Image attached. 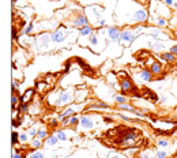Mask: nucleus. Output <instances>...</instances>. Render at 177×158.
I'll return each instance as SVG.
<instances>
[{
  "label": "nucleus",
  "mask_w": 177,
  "mask_h": 158,
  "mask_svg": "<svg viewBox=\"0 0 177 158\" xmlns=\"http://www.w3.org/2000/svg\"><path fill=\"white\" fill-rule=\"evenodd\" d=\"M74 99V97H72V94H71V91H60L59 94V98L56 99V107H60V105H66V104L71 102Z\"/></svg>",
  "instance_id": "f257e3e1"
},
{
  "label": "nucleus",
  "mask_w": 177,
  "mask_h": 158,
  "mask_svg": "<svg viewBox=\"0 0 177 158\" xmlns=\"http://www.w3.org/2000/svg\"><path fill=\"white\" fill-rule=\"evenodd\" d=\"M51 37H52V41L53 42H63L64 40L67 38V33L64 32V30H61V29H57L56 32H53L51 34Z\"/></svg>",
  "instance_id": "f03ea898"
},
{
  "label": "nucleus",
  "mask_w": 177,
  "mask_h": 158,
  "mask_svg": "<svg viewBox=\"0 0 177 158\" xmlns=\"http://www.w3.org/2000/svg\"><path fill=\"white\" fill-rule=\"evenodd\" d=\"M121 140H120V143H126V142H128V140H135V139L138 138V134H136V131H134V130H127V131H124L121 134Z\"/></svg>",
  "instance_id": "7ed1b4c3"
},
{
  "label": "nucleus",
  "mask_w": 177,
  "mask_h": 158,
  "mask_svg": "<svg viewBox=\"0 0 177 158\" xmlns=\"http://www.w3.org/2000/svg\"><path fill=\"white\" fill-rule=\"evenodd\" d=\"M74 26L76 28H85V26H89V19L85 14H78V16L74 19Z\"/></svg>",
  "instance_id": "20e7f679"
},
{
  "label": "nucleus",
  "mask_w": 177,
  "mask_h": 158,
  "mask_svg": "<svg viewBox=\"0 0 177 158\" xmlns=\"http://www.w3.org/2000/svg\"><path fill=\"white\" fill-rule=\"evenodd\" d=\"M108 36H109L110 41H113V42H118V41H120V36H121V33L118 32V28H109V29H108Z\"/></svg>",
  "instance_id": "39448f33"
},
{
  "label": "nucleus",
  "mask_w": 177,
  "mask_h": 158,
  "mask_svg": "<svg viewBox=\"0 0 177 158\" xmlns=\"http://www.w3.org/2000/svg\"><path fill=\"white\" fill-rule=\"evenodd\" d=\"M49 40H52V37H49L48 34H41V36H38V38L35 40L37 41V47H41V48L49 47Z\"/></svg>",
  "instance_id": "423d86ee"
},
{
  "label": "nucleus",
  "mask_w": 177,
  "mask_h": 158,
  "mask_svg": "<svg viewBox=\"0 0 177 158\" xmlns=\"http://www.w3.org/2000/svg\"><path fill=\"white\" fill-rule=\"evenodd\" d=\"M120 87H121V90L124 91V93H128V91L132 90V87H134V85H132V82H131V79L128 78H124L121 79V82H120Z\"/></svg>",
  "instance_id": "0eeeda50"
},
{
  "label": "nucleus",
  "mask_w": 177,
  "mask_h": 158,
  "mask_svg": "<svg viewBox=\"0 0 177 158\" xmlns=\"http://www.w3.org/2000/svg\"><path fill=\"white\" fill-rule=\"evenodd\" d=\"M79 124L82 127H85V128H93V127H94V123H93V120H91L89 116H82Z\"/></svg>",
  "instance_id": "6e6552de"
},
{
  "label": "nucleus",
  "mask_w": 177,
  "mask_h": 158,
  "mask_svg": "<svg viewBox=\"0 0 177 158\" xmlns=\"http://www.w3.org/2000/svg\"><path fill=\"white\" fill-rule=\"evenodd\" d=\"M146 19H147V12L145 10H139V11L135 12L134 20H136V22H145Z\"/></svg>",
  "instance_id": "1a4fd4ad"
},
{
  "label": "nucleus",
  "mask_w": 177,
  "mask_h": 158,
  "mask_svg": "<svg viewBox=\"0 0 177 158\" xmlns=\"http://www.w3.org/2000/svg\"><path fill=\"white\" fill-rule=\"evenodd\" d=\"M34 93H35L34 89H29V91H26V93H25V94L20 97L19 101H20L22 104H28L29 101H30V98H32V95L34 94Z\"/></svg>",
  "instance_id": "9d476101"
},
{
  "label": "nucleus",
  "mask_w": 177,
  "mask_h": 158,
  "mask_svg": "<svg viewBox=\"0 0 177 158\" xmlns=\"http://www.w3.org/2000/svg\"><path fill=\"white\" fill-rule=\"evenodd\" d=\"M140 78L143 80H146V82H150V80H153V72L150 70H147V68H145V70L140 71Z\"/></svg>",
  "instance_id": "9b49d317"
},
{
  "label": "nucleus",
  "mask_w": 177,
  "mask_h": 158,
  "mask_svg": "<svg viewBox=\"0 0 177 158\" xmlns=\"http://www.w3.org/2000/svg\"><path fill=\"white\" fill-rule=\"evenodd\" d=\"M150 71L153 72V75H154V74H155V75L161 74V72H162V66H161V63H158V61H154V63L151 64V67H150Z\"/></svg>",
  "instance_id": "f8f14e48"
},
{
  "label": "nucleus",
  "mask_w": 177,
  "mask_h": 158,
  "mask_svg": "<svg viewBox=\"0 0 177 158\" xmlns=\"http://www.w3.org/2000/svg\"><path fill=\"white\" fill-rule=\"evenodd\" d=\"M161 59L165 60V61H169V63H173L174 60H176V56H174L172 52H165V53L161 55Z\"/></svg>",
  "instance_id": "ddd939ff"
},
{
  "label": "nucleus",
  "mask_w": 177,
  "mask_h": 158,
  "mask_svg": "<svg viewBox=\"0 0 177 158\" xmlns=\"http://www.w3.org/2000/svg\"><path fill=\"white\" fill-rule=\"evenodd\" d=\"M75 113H76V112H75L72 108H67V109H66L64 112H61V113H60L59 120H63L64 117H70V116H74Z\"/></svg>",
  "instance_id": "4468645a"
},
{
  "label": "nucleus",
  "mask_w": 177,
  "mask_h": 158,
  "mask_svg": "<svg viewBox=\"0 0 177 158\" xmlns=\"http://www.w3.org/2000/svg\"><path fill=\"white\" fill-rule=\"evenodd\" d=\"M57 142H59V138H57L56 135H49V136L45 139V143H47L48 146H55V145H57Z\"/></svg>",
  "instance_id": "2eb2a0df"
},
{
  "label": "nucleus",
  "mask_w": 177,
  "mask_h": 158,
  "mask_svg": "<svg viewBox=\"0 0 177 158\" xmlns=\"http://www.w3.org/2000/svg\"><path fill=\"white\" fill-rule=\"evenodd\" d=\"M79 34H80V36H91V34H93V28H91V26H85V28H80V30H79Z\"/></svg>",
  "instance_id": "dca6fc26"
},
{
  "label": "nucleus",
  "mask_w": 177,
  "mask_h": 158,
  "mask_svg": "<svg viewBox=\"0 0 177 158\" xmlns=\"http://www.w3.org/2000/svg\"><path fill=\"white\" fill-rule=\"evenodd\" d=\"M41 146H42V140H41L39 138H34L32 140V143H30V147H32V149H34V150H38Z\"/></svg>",
  "instance_id": "f3484780"
},
{
  "label": "nucleus",
  "mask_w": 177,
  "mask_h": 158,
  "mask_svg": "<svg viewBox=\"0 0 177 158\" xmlns=\"http://www.w3.org/2000/svg\"><path fill=\"white\" fill-rule=\"evenodd\" d=\"M49 135H48V131L45 130V128H39L38 132H37V138H39L41 140H44V139H47Z\"/></svg>",
  "instance_id": "a211bd4d"
},
{
  "label": "nucleus",
  "mask_w": 177,
  "mask_h": 158,
  "mask_svg": "<svg viewBox=\"0 0 177 158\" xmlns=\"http://www.w3.org/2000/svg\"><path fill=\"white\" fill-rule=\"evenodd\" d=\"M90 108H91V109H108L109 105L105 104V102H98V104H93Z\"/></svg>",
  "instance_id": "6ab92c4d"
},
{
  "label": "nucleus",
  "mask_w": 177,
  "mask_h": 158,
  "mask_svg": "<svg viewBox=\"0 0 177 158\" xmlns=\"http://www.w3.org/2000/svg\"><path fill=\"white\" fill-rule=\"evenodd\" d=\"M118 108L120 109H123V111H128V112H132L134 113L136 109H135L134 107H131V105H128V104H118Z\"/></svg>",
  "instance_id": "aec40b11"
},
{
  "label": "nucleus",
  "mask_w": 177,
  "mask_h": 158,
  "mask_svg": "<svg viewBox=\"0 0 177 158\" xmlns=\"http://www.w3.org/2000/svg\"><path fill=\"white\" fill-rule=\"evenodd\" d=\"M30 158H45V155H44L42 151L35 150V151H33L32 154H30Z\"/></svg>",
  "instance_id": "412c9836"
},
{
  "label": "nucleus",
  "mask_w": 177,
  "mask_h": 158,
  "mask_svg": "<svg viewBox=\"0 0 177 158\" xmlns=\"http://www.w3.org/2000/svg\"><path fill=\"white\" fill-rule=\"evenodd\" d=\"M33 30H34V25H33V23H29L28 26L25 28L23 34H25V36H29V34H30V33H32Z\"/></svg>",
  "instance_id": "4be33fe9"
},
{
  "label": "nucleus",
  "mask_w": 177,
  "mask_h": 158,
  "mask_svg": "<svg viewBox=\"0 0 177 158\" xmlns=\"http://www.w3.org/2000/svg\"><path fill=\"white\" fill-rule=\"evenodd\" d=\"M56 136L59 138V140H67V139H68L64 131H57V132H56Z\"/></svg>",
  "instance_id": "5701e85b"
},
{
  "label": "nucleus",
  "mask_w": 177,
  "mask_h": 158,
  "mask_svg": "<svg viewBox=\"0 0 177 158\" xmlns=\"http://www.w3.org/2000/svg\"><path fill=\"white\" fill-rule=\"evenodd\" d=\"M78 123H80V120L78 118V116H76V115H74V116H71V117H70V124H71V126H76Z\"/></svg>",
  "instance_id": "b1692460"
},
{
  "label": "nucleus",
  "mask_w": 177,
  "mask_h": 158,
  "mask_svg": "<svg viewBox=\"0 0 177 158\" xmlns=\"http://www.w3.org/2000/svg\"><path fill=\"white\" fill-rule=\"evenodd\" d=\"M19 140V134H16V132H12L11 134V143L12 145H16Z\"/></svg>",
  "instance_id": "393cba45"
},
{
  "label": "nucleus",
  "mask_w": 177,
  "mask_h": 158,
  "mask_svg": "<svg viewBox=\"0 0 177 158\" xmlns=\"http://www.w3.org/2000/svg\"><path fill=\"white\" fill-rule=\"evenodd\" d=\"M114 101L117 104H126L127 102L126 97H123V95H114Z\"/></svg>",
  "instance_id": "a878e982"
},
{
  "label": "nucleus",
  "mask_w": 177,
  "mask_h": 158,
  "mask_svg": "<svg viewBox=\"0 0 177 158\" xmlns=\"http://www.w3.org/2000/svg\"><path fill=\"white\" fill-rule=\"evenodd\" d=\"M146 94H147V95H149V97H150V98H151V99H153V102H155V101H157V95H155V94H154V93H153V91H151V90H150V89H147V90H146Z\"/></svg>",
  "instance_id": "bb28decb"
},
{
  "label": "nucleus",
  "mask_w": 177,
  "mask_h": 158,
  "mask_svg": "<svg viewBox=\"0 0 177 158\" xmlns=\"http://www.w3.org/2000/svg\"><path fill=\"white\" fill-rule=\"evenodd\" d=\"M151 47H153V49H155V51H161V49H164V45H162V42H159V41L154 42Z\"/></svg>",
  "instance_id": "cd10ccee"
},
{
  "label": "nucleus",
  "mask_w": 177,
  "mask_h": 158,
  "mask_svg": "<svg viewBox=\"0 0 177 158\" xmlns=\"http://www.w3.org/2000/svg\"><path fill=\"white\" fill-rule=\"evenodd\" d=\"M155 157H157V158H166V157H168V153L164 151V150H158L157 153H155Z\"/></svg>",
  "instance_id": "c85d7f7f"
},
{
  "label": "nucleus",
  "mask_w": 177,
  "mask_h": 158,
  "mask_svg": "<svg viewBox=\"0 0 177 158\" xmlns=\"http://www.w3.org/2000/svg\"><path fill=\"white\" fill-rule=\"evenodd\" d=\"M157 145L158 146H161V147H166V146H169V142H168L166 139H158Z\"/></svg>",
  "instance_id": "c756f323"
},
{
  "label": "nucleus",
  "mask_w": 177,
  "mask_h": 158,
  "mask_svg": "<svg viewBox=\"0 0 177 158\" xmlns=\"http://www.w3.org/2000/svg\"><path fill=\"white\" fill-rule=\"evenodd\" d=\"M28 136H29L28 132H25V134H19V142L26 143V142H28Z\"/></svg>",
  "instance_id": "7c9ffc66"
},
{
  "label": "nucleus",
  "mask_w": 177,
  "mask_h": 158,
  "mask_svg": "<svg viewBox=\"0 0 177 158\" xmlns=\"http://www.w3.org/2000/svg\"><path fill=\"white\" fill-rule=\"evenodd\" d=\"M90 44H91V45H94V47L98 44V38H97L95 34H91V36H90Z\"/></svg>",
  "instance_id": "2f4dec72"
},
{
  "label": "nucleus",
  "mask_w": 177,
  "mask_h": 158,
  "mask_svg": "<svg viewBox=\"0 0 177 158\" xmlns=\"http://www.w3.org/2000/svg\"><path fill=\"white\" fill-rule=\"evenodd\" d=\"M157 25L159 26V28H164V26H166V19H164V18H158V19H157Z\"/></svg>",
  "instance_id": "473e14b6"
},
{
  "label": "nucleus",
  "mask_w": 177,
  "mask_h": 158,
  "mask_svg": "<svg viewBox=\"0 0 177 158\" xmlns=\"http://www.w3.org/2000/svg\"><path fill=\"white\" fill-rule=\"evenodd\" d=\"M28 109H29V105H28V104H22V105H20V108H19L20 113H25V112H28Z\"/></svg>",
  "instance_id": "72a5a7b5"
},
{
  "label": "nucleus",
  "mask_w": 177,
  "mask_h": 158,
  "mask_svg": "<svg viewBox=\"0 0 177 158\" xmlns=\"http://www.w3.org/2000/svg\"><path fill=\"white\" fill-rule=\"evenodd\" d=\"M37 132H38V130H35V128H29L28 130V134L30 135V136H35Z\"/></svg>",
  "instance_id": "f704fd0d"
},
{
  "label": "nucleus",
  "mask_w": 177,
  "mask_h": 158,
  "mask_svg": "<svg viewBox=\"0 0 177 158\" xmlns=\"http://www.w3.org/2000/svg\"><path fill=\"white\" fill-rule=\"evenodd\" d=\"M118 117L121 118V120H124V121H132V118L131 117H128V116H126V115H121V113L118 115Z\"/></svg>",
  "instance_id": "c9c22d12"
},
{
  "label": "nucleus",
  "mask_w": 177,
  "mask_h": 158,
  "mask_svg": "<svg viewBox=\"0 0 177 158\" xmlns=\"http://www.w3.org/2000/svg\"><path fill=\"white\" fill-rule=\"evenodd\" d=\"M11 104H12V109H15V105L18 104V98L15 97V94H12V101H11Z\"/></svg>",
  "instance_id": "e433bc0d"
},
{
  "label": "nucleus",
  "mask_w": 177,
  "mask_h": 158,
  "mask_svg": "<svg viewBox=\"0 0 177 158\" xmlns=\"http://www.w3.org/2000/svg\"><path fill=\"white\" fill-rule=\"evenodd\" d=\"M49 124H51L52 127H56L59 123H57V120H56V118H51V120H49Z\"/></svg>",
  "instance_id": "4c0bfd02"
},
{
  "label": "nucleus",
  "mask_w": 177,
  "mask_h": 158,
  "mask_svg": "<svg viewBox=\"0 0 177 158\" xmlns=\"http://www.w3.org/2000/svg\"><path fill=\"white\" fill-rule=\"evenodd\" d=\"M159 34H161V32H159V30H154V32H153V34H151V36H153L154 38L157 40L158 37H159Z\"/></svg>",
  "instance_id": "58836bf2"
},
{
  "label": "nucleus",
  "mask_w": 177,
  "mask_h": 158,
  "mask_svg": "<svg viewBox=\"0 0 177 158\" xmlns=\"http://www.w3.org/2000/svg\"><path fill=\"white\" fill-rule=\"evenodd\" d=\"M15 90H18V83L14 80V82H12V94L15 93Z\"/></svg>",
  "instance_id": "ea45409f"
},
{
  "label": "nucleus",
  "mask_w": 177,
  "mask_h": 158,
  "mask_svg": "<svg viewBox=\"0 0 177 158\" xmlns=\"http://www.w3.org/2000/svg\"><path fill=\"white\" fill-rule=\"evenodd\" d=\"M169 52H172L174 56H177V45H174V47H172L170 48V51Z\"/></svg>",
  "instance_id": "a19ab883"
},
{
  "label": "nucleus",
  "mask_w": 177,
  "mask_h": 158,
  "mask_svg": "<svg viewBox=\"0 0 177 158\" xmlns=\"http://www.w3.org/2000/svg\"><path fill=\"white\" fill-rule=\"evenodd\" d=\"M12 158H26V157H25V155H22L20 153H14Z\"/></svg>",
  "instance_id": "79ce46f5"
},
{
  "label": "nucleus",
  "mask_w": 177,
  "mask_h": 158,
  "mask_svg": "<svg viewBox=\"0 0 177 158\" xmlns=\"http://www.w3.org/2000/svg\"><path fill=\"white\" fill-rule=\"evenodd\" d=\"M18 37V32L15 30V28H12V40H15Z\"/></svg>",
  "instance_id": "37998d69"
},
{
  "label": "nucleus",
  "mask_w": 177,
  "mask_h": 158,
  "mask_svg": "<svg viewBox=\"0 0 177 158\" xmlns=\"http://www.w3.org/2000/svg\"><path fill=\"white\" fill-rule=\"evenodd\" d=\"M104 121H106V123H112V121H113V118L109 117V116H105V117H104Z\"/></svg>",
  "instance_id": "c03bdc74"
},
{
  "label": "nucleus",
  "mask_w": 177,
  "mask_h": 158,
  "mask_svg": "<svg viewBox=\"0 0 177 158\" xmlns=\"http://www.w3.org/2000/svg\"><path fill=\"white\" fill-rule=\"evenodd\" d=\"M105 25H106V22H105V20H104V19H101V20H99V22H98V26H99V28H104Z\"/></svg>",
  "instance_id": "a18cd8bd"
},
{
  "label": "nucleus",
  "mask_w": 177,
  "mask_h": 158,
  "mask_svg": "<svg viewBox=\"0 0 177 158\" xmlns=\"http://www.w3.org/2000/svg\"><path fill=\"white\" fill-rule=\"evenodd\" d=\"M165 4H168V6H173L174 1L173 0H165Z\"/></svg>",
  "instance_id": "49530a36"
},
{
  "label": "nucleus",
  "mask_w": 177,
  "mask_h": 158,
  "mask_svg": "<svg viewBox=\"0 0 177 158\" xmlns=\"http://www.w3.org/2000/svg\"><path fill=\"white\" fill-rule=\"evenodd\" d=\"M68 71H70V66L67 64V66H66V70H64V72H68Z\"/></svg>",
  "instance_id": "de8ad7c7"
},
{
  "label": "nucleus",
  "mask_w": 177,
  "mask_h": 158,
  "mask_svg": "<svg viewBox=\"0 0 177 158\" xmlns=\"http://www.w3.org/2000/svg\"><path fill=\"white\" fill-rule=\"evenodd\" d=\"M161 102H166V97H161Z\"/></svg>",
  "instance_id": "09e8293b"
},
{
  "label": "nucleus",
  "mask_w": 177,
  "mask_h": 158,
  "mask_svg": "<svg viewBox=\"0 0 177 158\" xmlns=\"http://www.w3.org/2000/svg\"><path fill=\"white\" fill-rule=\"evenodd\" d=\"M109 158H120L118 155H112V157H109Z\"/></svg>",
  "instance_id": "8fccbe9b"
},
{
  "label": "nucleus",
  "mask_w": 177,
  "mask_h": 158,
  "mask_svg": "<svg viewBox=\"0 0 177 158\" xmlns=\"http://www.w3.org/2000/svg\"><path fill=\"white\" fill-rule=\"evenodd\" d=\"M173 6H174V8H176V10H177V3H174Z\"/></svg>",
  "instance_id": "3c124183"
},
{
  "label": "nucleus",
  "mask_w": 177,
  "mask_h": 158,
  "mask_svg": "<svg viewBox=\"0 0 177 158\" xmlns=\"http://www.w3.org/2000/svg\"><path fill=\"white\" fill-rule=\"evenodd\" d=\"M138 158H143V157H142V154H140V155H139V157H138Z\"/></svg>",
  "instance_id": "603ef678"
},
{
  "label": "nucleus",
  "mask_w": 177,
  "mask_h": 158,
  "mask_svg": "<svg viewBox=\"0 0 177 158\" xmlns=\"http://www.w3.org/2000/svg\"><path fill=\"white\" fill-rule=\"evenodd\" d=\"M150 158H157V157H153V155H151V157H150Z\"/></svg>",
  "instance_id": "864d4df0"
},
{
  "label": "nucleus",
  "mask_w": 177,
  "mask_h": 158,
  "mask_svg": "<svg viewBox=\"0 0 177 158\" xmlns=\"http://www.w3.org/2000/svg\"><path fill=\"white\" fill-rule=\"evenodd\" d=\"M176 132H177V128H176Z\"/></svg>",
  "instance_id": "5fc2aeb1"
}]
</instances>
